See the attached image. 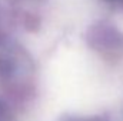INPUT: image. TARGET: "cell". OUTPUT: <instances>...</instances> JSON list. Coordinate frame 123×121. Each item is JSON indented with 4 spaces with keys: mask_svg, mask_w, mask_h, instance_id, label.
<instances>
[{
    "mask_svg": "<svg viewBox=\"0 0 123 121\" xmlns=\"http://www.w3.org/2000/svg\"><path fill=\"white\" fill-rule=\"evenodd\" d=\"M14 71V64L10 59L0 57V76L1 77H10Z\"/></svg>",
    "mask_w": 123,
    "mask_h": 121,
    "instance_id": "6da1fadb",
    "label": "cell"
},
{
    "mask_svg": "<svg viewBox=\"0 0 123 121\" xmlns=\"http://www.w3.org/2000/svg\"><path fill=\"white\" fill-rule=\"evenodd\" d=\"M4 116V107H3V104L0 103V121H1V117Z\"/></svg>",
    "mask_w": 123,
    "mask_h": 121,
    "instance_id": "7a4b0ae2",
    "label": "cell"
},
{
    "mask_svg": "<svg viewBox=\"0 0 123 121\" xmlns=\"http://www.w3.org/2000/svg\"><path fill=\"white\" fill-rule=\"evenodd\" d=\"M110 1H122V0H110Z\"/></svg>",
    "mask_w": 123,
    "mask_h": 121,
    "instance_id": "3957f363",
    "label": "cell"
}]
</instances>
